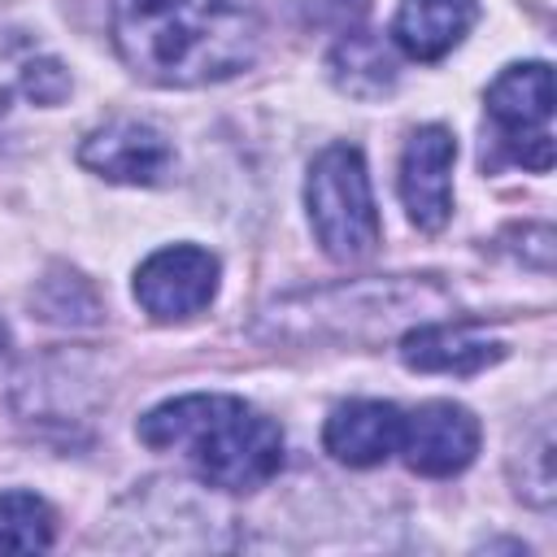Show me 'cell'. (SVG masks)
Returning <instances> with one entry per match:
<instances>
[{
    "label": "cell",
    "mask_w": 557,
    "mask_h": 557,
    "mask_svg": "<svg viewBox=\"0 0 557 557\" xmlns=\"http://www.w3.org/2000/svg\"><path fill=\"white\" fill-rule=\"evenodd\" d=\"M122 61L161 87H205L252 65L257 0H113Z\"/></svg>",
    "instance_id": "1"
},
{
    "label": "cell",
    "mask_w": 557,
    "mask_h": 557,
    "mask_svg": "<svg viewBox=\"0 0 557 557\" xmlns=\"http://www.w3.org/2000/svg\"><path fill=\"white\" fill-rule=\"evenodd\" d=\"M139 440L148 448L187 453L196 474L222 492H257L283 466V431L261 409L239 396L196 392L165 400L139 418Z\"/></svg>",
    "instance_id": "2"
},
{
    "label": "cell",
    "mask_w": 557,
    "mask_h": 557,
    "mask_svg": "<svg viewBox=\"0 0 557 557\" xmlns=\"http://www.w3.org/2000/svg\"><path fill=\"white\" fill-rule=\"evenodd\" d=\"M305 205L313 235L335 261H366L379 248V209L366 174V157L352 144H331L313 157L305 178Z\"/></svg>",
    "instance_id": "3"
},
{
    "label": "cell",
    "mask_w": 557,
    "mask_h": 557,
    "mask_svg": "<svg viewBox=\"0 0 557 557\" xmlns=\"http://www.w3.org/2000/svg\"><path fill=\"white\" fill-rule=\"evenodd\" d=\"M487 113L496 117L509 152L522 165H531L540 174L553 165V131H548L553 70H548V61H527V65L500 70L487 87Z\"/></svg>",
    "instance_id": "4"
},
{
    "label": "cell",
    "mask_w": 557,
    "mask_h": 557,
    "mask_svg": "<svg viewBox=\"0 0 557 557\" xmlns=\"http://www.w3.org/2000/svg\"><path fill=\"white\" fill-rule=\"evenodd\" d=\"M218 257L196 244H174L152 252L135 270V300L157 322H183L200 313L218 292Z\"/></svg>",
    "instance_id": "5"
},
{
    "label": "cell",
    "mask_w": 557,
    "mask_h": 557,
    "mask_svg": "<svg viewBox=\"0 0 557 557\" xmlns=\"http://www.w3.org/2000/svg\"><path fill=\"white\" fill-rule=\"evenodd\" d=\"M396 453H405V466L413 474H426V479L461 474L479 453V418L466 405L426 400L400 422Z\"/></svg>",
    "instance_id": "6"
},
{
    "label": "cell",
    "mask_w": 557,
    "mask_h": 557,
    "mask_svg": "<svg viewBox=\"0 0 557 557\" xmlns=\"http://www.w3.org/2000/svg\"><path fill=\"white\" fill-rule=\"evenodd\" d=\"M78 161L109 178V183H139V187H152L170 174L174 165V148L170 139L148 126V122H135V117H113L104 122L100 131H91L78 148Z\"/></svg>",
    "instance_id": "7"
},
{
    "label": "cell",
    "mask_w": 557,
    "mask_h": 557,
    "mask_svg": "<svg viewBox=\"0 0 557 557\" xmlns=\"http://www.w3.org/2000/svg\"><path fill=\"white\" fill-rule=\"evenodd\" d=\"M457 139L444 126H418L400 157V200L418 231H440L453 213Z\"/></svg>",
    "instance_id": "8"
},
{
    "label": "cell",
    "mask_w": 557,
    "mask_h": 557,
    "mask_svg": "<svg viewBox=\"0 0 557 557\" xmlns=\"http://www.w3.org/2000/svg\"><path fill=\"white\" fill-rule=\"evenodd\" d=\"M505 357V344L492 339L487 331L461 326V322H426L405 331L400 339V361L409 370L426 374H479Z\"/></svg>",
    "instance_id": "9"
},
{
    "label": "cell",
    "mask_w": 557,
    "mask_h": 557,
    "mask_svg": "<svg viewBox=\"0 0 557 557\" xmlns=\"http://www.w3.org/2000/svg\"><path fill=\"white\" fill-rule=\"evenodd\" d=\"M400 422H405V413L387 400H348L326 418L322 444L335 461L366 470V466H379L396 453Z\"/></svg>",
    "instance_id": "10"
},
{
    "label": "cell",
    "mask_w": 557,
    "mask_h": 557,
    "mask_svg": "<svg viewBox=\"0 0 557 557\" xmlns=\"http://www.w3.org/2000/svg\"><path fill=\"white\" fill-rule=\"evenodd\" d=\"M17 96L30 100V104L52 109V104H61L70 96V74L30 35L4 30L0 35V117L13 113Z\"/></svg>",
    "instance_id": "11"
},
{
    "label": "cell",
    "mask_w": 557,
    "mask_h": 557,
    "mask_svg": "<svg viewBox=\"0 0 557 557\" xmlns=\"http://www.w3.org/2000/svg\"><path fill=\"white\" fill-rule=\"evenodd\" d=\"M474 17H479L474 0H400L392 35L409 57L440 61L444 52H453L466 39Z\"/></svg>",
    "instance_id": "12"
},
{
    "label": "cell",
    "mask_w": 557,
    "mask_h": 557,
    "mask_svg": "<svg viewBox=\"0 0 557 557\" xmlns=\"http://www.w3.org/2000/svg\"><path fill=\"white\" fill-rule=\"evenodd\" d=\"M331 78L339 91H348L352 100H383L392 87H396V61L392 52L383 48V39L374 35H344L335 48H331Z\"/></svg>",
    "instance_id": "13"
},
{
    "label": "cell",
    "mask_w": 557,
    "mask_h": 557,
    "mask_svg": "<svg viewBox=\"0 0 557 557\" xmlns=\"http://www.w3.org/2000/svg\"><path fill=\"white\" fill-rule=\"evenodd\" d=\"M52 509L35 492H0V553H39L52 544Z\"/></svg>",
    "instance_id": "14"
},
{
    "label": "cell",
    "mask_w": 557,
    "mask_h": 557,
    "mask_svg": "<svg viewBox=\"0 0 557 557\" xmlns=\"http://www.w3.org/2000/svg\"><path fill=\"white\" fill-rule=\"evenodd\" d=\"M35 309H39V318H48V322H61V326H91V322H100V296H96V287L83 278V274H74V270H52L39 287H35Z\"/></svg>",
    "instance_id": "15"
},
{
    "label": "cell",
    "mask_w": 557,
    "mask_h": 557,
    "mask_svg": "<svg viewBox=\"0 0 557 557\" xmlns=\"http://www.w3.org/2000/svg\"><path fill=\"white\" fill-rule=\"evenodd\" d=\"M366 13V0H309L313 22H357Z\"/></svg>",
    "instance_id": "16"
},
{
    "label": "cell",
    "mask_w": 557,
    "mask_h": 557,
    "mask_svg": "<svg viewBox=\"0 0 557 557\" xmlns=\"http://www.w3.org/2000/svg\"><path fill=\"white\" fill-rule=\"evenodd\" d=\"M4 348H9V331H4V322H0V357H4Z\"/></svg>",
    "instance_id": "17"
}]
</instances>
